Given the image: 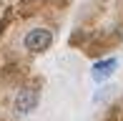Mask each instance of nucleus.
<instances>
[{"mask_svg": "<svg viewBox=\"0 0 123 121\" xmlns=\"http://www.w3.org/2000/svg\"><path fill=\"white\" fill-rule=\"evenodd\" d=\"M38 103H40V91H38L35 86H25V88H20L15 93L13 108H15V114H20V116H28V114H33L38 108Z\"/></svg>", "mask_w": 123, "mask_h": 121, "instance_id": "1", "label": "nucleus"}, {"mask_svg": "<svg viewBox=\"0 0 123 121\" xmlns=\"http://www.w3.org/2000/svg\"><path fill=\"white\" fill-rule=\"evenodd\" d=\"M23 46H25V51H30V53H43V51H48V48L53 46V33L48 28H33V30H28Z\"/></svg>", "mask_w": 123, "mask_h": 121, "instance_id": "2", "label": "nucleus"}, {"mask_svg": "<svg viewBox=\"0 0 123 121\" xmlns=\"http://www.w3.org/2000/svg\"><path fill=\"white\" fill-rule=\"evenodd\" d=\"M116 68H118V60H116V58L98 60V63L93 66V81H96V83H103L105 78H111V76H113Z\"/></svg>", "mask_w": 123, "mask_h": 121, "instance_id": "3", "label": "nucleus"}, {"mask_svg": "<svg viewBox=\"0 0 123 121\" xmlns=\"http://www.w3.org/2000/svg\"><path fill=\"white\" fill-rule=\"evenodd\" d=\"M3 28H5V20H3V23H0V33H3Z\"/></svg>", "mask_w": 123, "mask_h": 121, "instance_id": "4", "label": "nucleus"}]
</instances>
